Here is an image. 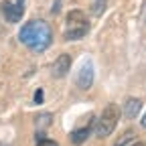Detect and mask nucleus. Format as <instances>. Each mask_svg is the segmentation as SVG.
<instances>
[{
	"instance_id": "1",
	"label": "nucleus",
	"mask_w": 146,
	"mask_h": 146,
	"mask_svg": "<svg viewBox=\"0 0 146 146\" xmlns=\"http://www.w3.org/2000/svg\"><path fill=\"white\" fill-rule=\"evenodd\" d=\"M18 41L25 47H29L31 51L41 53L51 45L53 31L45 21H29L27 25H23L21 33H18Z\"/></svg>"
},
{
	"instance_id": "2",
	"label": "nucleus",
	"mask_w": 146,
	"mask_h": 146,
	"mask_svg": "<svg viewBox=\"0 0 146 146\" xmlns=\"http://www.w3.org/2000/svg\"><path fill=\"white\" fill-rule=\"evenodd\" d=\"M89 31V23L81 10H71L67 14V23H65V31H63V39L67 43L77 41L81 36H85Z\"/></svg>"
},
{
	"instance_id": "3",
	"label": "nucleus",
	"mask_w": 146,
	"mask_h": 146,
	"mask_svg": "<svg viewBox=\"0 0 146 146\" xmlns=\"http://www.w3.org/2000/svg\"><path fill=\"white\" fill-rule=\"evenodd\" d=\"M118 122H120V108L116 104H108L104 108L100 120L96 122V136L98 138H108L116 130Z\"/></svg>"
},
{
	"instance_id": "4",
	"label": "nucleus",
	"mask_w": 146,
	"mask_h": 146,
	"mask_svg": "<svg viewBox=\"0 0 146 146\" xmlns=\"http://www.w3.org/2000/svg\"><path fill=\"white\" fill-rule=\"evenodd\" d=\"M0 12L8 23H18L25 14V0H2Z\"/></svg>"
},
{
	"instance_id": "5",
	"label": "nucleus",
	"mask_w": 146,
	"mask_h": 146,
	"mask_svg": "<svg viewBox=\"0 0 146 146\" xmlns=\"http://www.w3.org/2000/svg\"><path fill=\"white\" fill-rule=\"evenodd\" d=\"M77 87L79 89H89L91 83H94V65H91L89 61L83 63V67L79 69V75H77Z\"/></svg>"
},
{
	"instance_id": "6",
	"label": "nucleus",
	"mask_w": 146,
	"mask_h": 146,
	"mask_svg": "<svg viewBox=\"0 0 146 146\" xmlns=\"http://www.w3.org/2000/svg\"><path fill=\"white\" fill-rule=\"evenodd\" d=\"M69 69H71V57L67 53H63V55L57 57V61H55V65H53V75L55 77H65L69 73Z\"/></svg>"
},
{
	"instance_id": "7",
	"label": "nucleus",
	"mask_w": 146,
	"mask_h": 146,
	"mask_svg": "<svg viewBox=\"0 0 146 146\" xmlns=\"http://www.w3.org/2000/svg\"><path fill=\"white\" fill-rule=\"evenodd\" d=\"M89 134H91V124H87V126H83V128H77V130H73V132L69 134V140H71V144L79 146V144H83V142L89 138Z\"/></svg>"
},
{
	"instance_id": "8",
	"label": "nucleus",
	"mask_w": 146,
	"mask_h": 146,
	"mask_svg": "<svg viewBox=\"0 0 146 146\" xmlns=\"http://www.w3.org/2000/svg\"><path fill=\"white\" fill-rule=\"evenodd\" d=\"M140 108H142V102H140V100H136V98L126 100V104H124V114H126V118L134 120V118L140 114Z\"/></svg>"
},
{
	"instance_id": "9",
	"label": "nucleus",
	"mask_w": 146,
	"mask_h": 146,
	"mask_svg": "<svg viewBox=\"0 0 146 146\" xmlns=\"http://www.w3.org/2000/svg\"><path fill=\"white\" fill-rule=\"evenodd\" d=\"M132 138H134V130H126V132H124V134L116 140V144H114V146H126V144L130 142Z\"/></svg>"
},
{
	"instance_id": "10",
	"label": "nucleus",
	"mask_w": 146,
	"mask_h": 146,
	"mask_svg": "<svg viewBox=\"0 0 146 146\" xmlns=\"http://www.w3.org/2000/svg\"><path fill=\"white\" fill-rule=\"evenodd\" d=\"M36 146H59L55 140H49V138H41L39 142H36Z\"/></svg>"
},
{
	"instance_id": "11",
	"label": "nucleus",
	"mask_w": 146,
	"mask_h": 146,
	"mask_svg": "<svg viewBox=\"0 0 146 146\" xmlns=\"http://www.w3.org/2000/svg\"><path fill=\"white\" fill-rule=\"evenodd\" d=\"M43 100H45V94H43V89L39 87V89L35 91V102L36 104H43Z\"/></svg>"
},
{
	"instance_id": "12",
	"label": "nucleus",
	"mask_w": 146,
	"mask_h": 146,
	"mask_svg": "<svg viewBox=\"0 0 146 146\" xmlns=\"http://www.w3.org/2000/svg\"><path fill=\"white\" fill-rule=\"evenodd\" d=\"M142 128L146 130V114H144V118H142Z\"/></svg>"
},
{
	"instance_id": "13",
	"label": "nucleus",
	"mask_w": 146,
	"mask_h": 146,
	"mask_svg": "<svg viewBox=\"0 0 146 146\" xmlns=\"http://www.w3.org/2000/svg\"><path fill=\"white\" fill-rule=\"evenodd\" d=\"M132 146H144V142H134Z\"/></svg>"
}]
</instances>
